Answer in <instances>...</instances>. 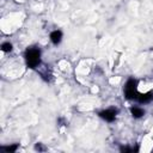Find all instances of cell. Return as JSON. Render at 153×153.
Segmentation results:
<instances>
[{
	"mask_svg": "<svg viewBox=\"0 0 153 153\" xmlns=\"http://www.w3.org/2000/svg\"><path fill=\"white\" fill-rule=\"evenodd\" d=\"M25 61L29 68H36L41 63V50L38 48H29L25 51Z\"/></svg>",
	"mask_w": 153,
	"mask_h": 153,
	"instance_id": "obj_1",
	"label": "cell"
},
{
	"mask_svg": "<svg viewBox=\"0 0 153 153\" xmlns=\"http://www.w3.org/2000/svg\"><path fill=\"white\" fill-rule=\"evenodd\" d=\"M137 80L134 78H130L127 80L124 85V96L127 99H136L137 98Z\"/></svg>",
	"mask_w": 153,
	"mask_h": 153,
	"instance_id": "obj_2",
	"label": "cell"
},
{
	"mask_svg": "<svg viewBox=\"0 0 153 153\" xmlns=\"http://www.w3.org/2000/svg\"><path fill=\"white\" fill-rule=\"evenodd\" d=\"M117 112H118L117 109H115V108H109V109L102 110V111L99 112V117H102V118L105 120L106 122H112V121L116 118Z\"/></svg>",
	"mask_w": 153,
	"mask_h": 153,
	"instance_id": "obj_3",
	"label": "cell"
},
{
	"mask_svg": "<svg viewBox=\"0 0 153 153\" xmlns=\"http://www.w3.org/2000/svg\"><path fill=\"white\" fill-rule=\"evenodd\" d=\"M50 41L53 44L57 45L61 41H62V31L61 30H54L53 32H50Z\"/></svg>",
	"mask_w": 153,
	"mask_h": 153,
	"instance_id": "obj_4",
	"label": "cell"
},
{
	"mask_svg": "<svg viewBox=\"0 0 153 153\" xmlns=\"http://www.w3.org/2000/svg\"><path fill=\"white\" fill-rule=\"evenodd\" d=\"M152 99H153V92L139 93V94H137V98H136V100H137L139 103H143V104H146V103H149Z\"/></svg>",
	"mask_w": 153,
	"mask_h": 153,
	"instance_id": "obj_5",
	"label": "cell"
},
{
	"mask_svg": "<svg viewBox=\"0 0 153 153\" xmlns=\"http://www.w3.org/2000/svg\"><path fill=\"white\" fill-rule=\"evenodd\" d=\"M130 114L134 118H141L145 115V110L141 109L140 106H131L130 108Z\"/></svg>",
	"mask_w": 153,
	"mask_h": 153,
	"instance_id": "obj_6",
	"label": "cell"
},
{
	"mask_svg": "<svg viewBox=\"0 0 153 153\" xmlns=\"http://www.w3.org/2000/svg\"><path fill=\"white\" fill-rule=\"evenodd\" d=\"M17 148H18V143H13V145H10V146H4V147H1V149L5 151L6 153H13V152L17 151Z\"/></svg>",
	"mask_w": 153,
	"mask_h": 153,
	"instance_id": "obj_7",
	"label": "cell"
},
{
	"mask_svg": "<svg viewBox=\"0 0 153 153\" xmlns=\"http://www.w3.org/2000/svg\"><path fill=\"white\" fill-rule=\"evenodd\" d=\"M1 50H2L4 53H10V51L12 50V44H11L10 42L2 43V44H1Z\"/></svg>",
	"mask_w": 153,
	"mask_h": 153,
	"instance_id": "obj_8",
	"label": "cell"
},
{
	"mask_svg": "<svg viewBox=\"0 0 153 153\" xmlns=\"http://www.w3.org/2000/svg\"><path fill=\"white\" fill-rule=\"evenodd\" d=\"M135 149L134 148H129V147H122L121 148V152H134Z\"/></svg>",
	"mask_w": 153,
	"mask_h": 153,
	"instance_id": "obj_9",
	"label": "cell"
},
{
	"mask_svg": "<svg viewBox=\"0 0 153 153\" xmlns=\"http://www.w3.org/2000/svg\"><path fill=\"white\" fill-rule=\"evenodd\" d=\"M35 148H36V149H38V151H41V149H44V147H42V145H41V143H37Z\"/></svg>",
	"mask_w": 153,
	"mask_h": 153,
	"instance_id": "obj_10",
	"label": "cell"
}]
</instances>
